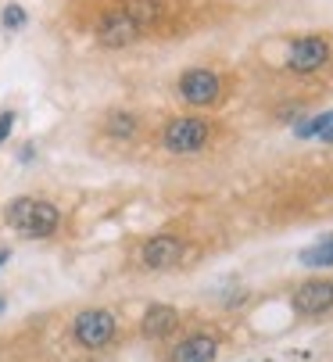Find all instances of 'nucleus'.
I'll list each match as a JSON object with an SVG mask.
<instances>
[{
  "label": "nucleus",
  "mask_w": 333,
  "mask_h": 362,
  "mask_svg": "<svg viewBox=\"0 0 333 362\" xmlns=\"http://www.w3.org/2000/svg\"><path fill=\"white\" fill-rule=\"evenodd\" d=\"M4 219L11 230H18L25 237H50L62 223V212L50 201H40V197H15V201H8Z\"/></svg>",
  "instance_id": "f257e3e1"
},
{
  "label": "nucleus",
  "mask_w": 333,
  "mask_h": 362,
  "mask_svg": "<svg viewBox=\"0 0 333 362\" xmlns=\"http://www.w3.org/2000/svg\"><path fill=\"white\" fill-rule=\"evenodd\" d=\"M72 330H76V341L83 348H104L115 337V316L104 313V308H86V313L76 316Z\"/></svg>",
  "instance_id": "f03ea898"
},
{
  "label": "nucleus",
  "mask_w": 333,
  "mask_h": 362,
  "mask_svg": "<svg viewBox=\"0 0 333 362\" xmlns=\"http://www.w3.org/2000/svg\"><path fill=\"white\" fill-rule=\"evenodd\" d=\"M218 90H222V83H218V76L208 72V69H190V72H183V79H180V97L187 100V105H197V108L215 105Z\"/></svg>",
  "instance_id": "7ed1b4c3"
},
{
  "label": "nucleus",
  "mask_w": 333,
  "mask_h": 362,
  "mask_svg": "<svg viewBox=\"0 0 333 362\" xmlns=\"http://www.w3.org/2000/svg\"><path fill=\"white\" fill-rule=\"evenodd\" d=\"M326 58H329V43H326L322 36H301V40H294V43H291L287 69L305 76V72L322 69V65H326Z\"/></svg>",
  "instance_id": "20e7f679"
},
{
  "label": "nucleus",
  "mask_w": 333,
  "mask_h": 362,
  "mask_svg": "<svg viewBox=\"0 0 333 362\" xmlns=\"http://www.w3.org/2000/svg\"><path fill=\"white\" fill-rule=\"evenodd\" d=\"M204 140H208V122H201V119H176L165 126V147L176 154H190V151L204 147Z\"/></svg>",
  "instance_id": "39448f33"
},
{
  "label": "nucleus",
  "mask_w": 333,
  "mask_h": 362,
  "mask_svg": "<svg viewBox=\"0 0 333 362\" xmlns=\"http://www.w3.org/2000/svg\"><path fill=\"white\" fill-rule=\"evenodd\" d=\"M187 255V244L180 237H169V233H161V237H151L144 244V266L147 269H173L180 258Z\"/></svg>",
  "instance_id": "423d86ee"
},
{
  "label": "nucleus",
  "mask_w": 333,
  "mask_h": 362,
  "mask_svg": "<svg viewBox=\"0 0 333 362\" xmlns=\"http://www.w3.org/2000/svg\"><path fill=\"white\" fill-rule=\"evenodd\" d=\"M140 36V25L119 8V11H107L100 22H97V40L104 47H126Z\"/></svg>",
  "instance_id": "0eeeda50"
},
{
  "label": "nucleus",
  "mask_w": 333,
  "mask_h": 362,
  "mask_svg": "<svg viewBox=\"0 0 333 362\" xmlns=\"http://www.w3.org/2000/svg\"><path fill=\"white\" fill-rule=\"evenodd\" d=\"M294 308L301 316H322L333 308V284L329 280H308L294 294Z\"/></svg>",
  "instance_id": "6e6552de"
},
{
  "label": "nucleus",
  "mask_w": 333,
  "mask_h": 362,
  "mask_svg": "<svg viewBox=\"0 0 333 362\" xmlns=\"http://www.w3.org/2000/svg\"><path fill=\"white\" fill-rule=\"evenodd\" d=\"M180 323V313L169 305H151L147 308V316H144V334L147 337H165V334H173Z\"/></svg>",
  "instance_id": "1a4fd4ad"
},
{
  "label": "nucleus",
  "mask_w": 333,
  "mask_h": 362,
  "mask_svg": "<svg viewBox=\"0 0 333 362\" xmlns=\"http://www.w3.org/2000/svg\"><path fill=\"white\" fill-rule=\"evenodd\" d=\"M215 358V341L197 334V337H187L176 351H173V362H211Z\"/></svg>",
  "instance_id": "9d476101"
},
{
  "label": "nucleus",
  "mask_w": 333,
  "mask_h": 362,
  "mask_svg": "<svg viewBox=\"0 0 333 362\" xmlns=\"http://www.w3.org/2000/svg\"><path fill=\"white\" fill-rule=\"evenodd\" d=\"M122 11L144 29V25H151V22H158V15H161V4L158 0H126L122 4Z\"/></svg>",
  "instance_id": "9b49d317"
},
{
  "label": "nucleus",
  "mask_w": 333,
  "mask_h": 362,
  "mask_svg": "<svg viewBox=\"0 0 333 362\" xmlns=\"http://www.w3.org/2000/svg\"><path fill=\"white\" fill-rule=\"evenodd\" d=\"M301 262H305V266H312V269L333 266V233H329V237H322L319 244L305 247V251H301Z\"/></svg>",
  "instance_id": "f8f14e48"
},
{
  "label": "nucleus",
  "mask_w": 333,
  "mask_h": 362,
  "mask_svg": "<svg viewBox=\"0 0 333 362\" xmlns=\"http://www.w3.org/2000/svg\"><path fill=\"white\" fill-rule=\"evenodd\" d=\"M136 115H129V112H111L107 115V133L111 136H122V140H129L133 133H136Z\"/></svg>",
  "instance_id": "ddd939ff"
},
{
  "label": "nucleus",
  "mask_w": 333,
  "mask_h": 362,
  "mask_svg": "<svg viewBox=\"0 0 333 362\" xmlns=\"http://www.w3.org/2000/svg\"><path fill=\"white\" fill-rule=\"evenodd\" d=\"M0 22H4V29H25V22H29V15H25V8H18V4H8L4 11H0Z\"/></svg>",
  "instance_id": "4468645a"
},
{
  "label": "nucleus",
  "mask_w": 333,
  "mask_h": 362,
  "mask_svg": "<svg viewBox=\"0 0 333 362\" xmlns=\"http://www.w3.org/2000/svg\"><path fill=\"white\" fill-rule=\"evenodd\" d=\"M319 140L333 144V112H322V126H319Z\"/></svg>",
  "instance_id": "2eb2a0df"
},
{
  "label": "nucleus",
  "mask_w": 333,
  "mask_h": 362,
  "mask_svg": "<svg viewBox=\"0 0 333 362\" xmlns=\"http://www.w3.org/2000/svg\"><path fill=\"white\" fill-rule=\"evenodd\" d=\"M11 126H15V112H4V115H0V144L11 136Z\"/></svg>",
  "instance_id": "dca6fc26"
},
{
  "label": "nucleus",
  "mask_w": 333,
  "mask_h": 362,
  "mask_svg": "<svg viewBox=\"0 0 333 362\" xmlns=\"http://www.w3.org/2000/svg\"><path fill=\"white\" fill-rule=\"evenodd\" d=\"M8 262V251H0V266H4Z\"/></svg>",
  "instance_id": "f3484780"
},
{
  "label": "nucleus",
  "mask_w": 333,
  "mask_h": 362,
  "mask_svg": "<svg viewBox=\"0 0 333 362\" xmlns=\"http://www.w3.org/2000/svg\"><path fill=\"white\" fill-rule=\"evenodd\" d=\"M4 305H8V301H4V298H0V313H4Z\"/></svg>",
  "instance_id": "a211bd4d"
}]
</instances>
